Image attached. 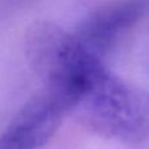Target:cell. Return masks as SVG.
Wrapping results in <instances>:
<instances>
[{"instance_id":"cell-2","label":"cell","mask_w":149,"mask_h":149,"mask_svg":"<svg viewBox=\"0 0 149 149\" xmlns=\"http://www.w3.org/2000/svg\"><path fill=\"white\" fill-rule=\"evenodd\" d=\"M72 111L84 126L109 139L135 144L149 136V92L109 70Z\"/></svg>"},{"instance_id":"cell-3","label":"cell","mask_w":149,"mask_h":149,"mask_svg":"<svg viewBox=\"0 0 149 149\" xmlns=\"http://www.w3.org/2000/svg\"><path fill=\"white\" fill-rule=\"evenodd\" d=\"M68 106L45 90L24 105L0 136V149H39L58 131Z\"/></svg>"},{"instance_id":"cell-1","label":"cell","mask_w":149,"mask_h":149,"mask_svg":"<svg viewBox=\"0 0 149 149\" xmlns=\"http://www.w3.org/2000/svg\"><path fill=\"white\" fill-rule=\"evenodd\" d=\"M26 56L46 90L62 98L72 110L76 102L107 71L101 56L60 26L36 24L26 36Z\"/></svg>"},{"instance_id":"cell-4","label":"cell","mask_w":149,"mask_h":149,"mask_svg":"<svg viewBox=\"0 0 149 149\" xmlns=\"http://www.w3.org/2000/svg\"><path fill=\"white\" fill-rule=\"evenodd\" d=\"M149 0H111L92 10L74 33L90 51L102 56L145 15Z\"/></svg>"}]
</instances>
